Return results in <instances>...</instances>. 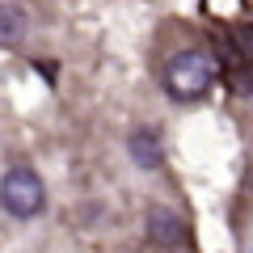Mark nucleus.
Masks as SVG:
<instances>
[{
  "mask_svg": "<svg viewBox=\"0 0 253 253\" xmlns=\"http://www.w3.org/2000/svg\"><path fill=\"white\" fill-rule=\"evenodd\" d=\"M249 190H253V156H249Z\"/></svg>",
  "mask_w": 253,
  "mask_h": 253,
  "instance_id": "obj_6",
  "label": "nucleus"
},
{
  "mask_svg": "<svg viewBox=\"0 0 253 253\" xmlns=\"http://www.w3.org/2000/svg\"><path fill=\"white\" fill-rule=\"evenodd\" d=\"M0 207L13 219H38L46 211V186L30 165H13L0 177Z\"/></svg>",
  "mask_w": 253,
  "mask_h": 253,
  "instance_id": "obj_2",
  "label": "nucleus"
},
{
  "mask_svg": "<svg viewBox=\"0 0 253 253\" xmlns=\"http://www.w3.org/2000/svg\"><path fill=\"white\" fill-rule=\"evenodd\" d=\"M215 76H219V68H215V59H211L207 46H186V51H177L165 63V89L177 101L207 97L211 84H215Z\"/></svg>",
  "mask_w": 253,
  "mask_h": 253,
  "instance_id": "obj_1",
  "label": "nucleus"
},
{
  "mask_svg": "<svg viewBox=\"0 0 253 253\" xmlns=\"http://www.w3.org/2000/svg\"><path fill=\"white\" fill-rule=\"evenodd\" d=\"M126 156L139 165V169H161L165 165V148H161V135L148 131V126H135L126 135Z\"/></svg>",
  "mask_w": 253,
  "mask_h": 253,
  "instance_id": "obj_4",
  "label": "nucleus"
},
{
  "mask_svg": "<svg viewBox=\"0 0 253 253\" xmlns=\"http://www.w3.org/2000/svg\"><path fill=\"white\" fill-rule=\"evenodd\" d=\"M30 34V17L21 4H13V0H0V46L4 51H13V46H21Z\"/></svg>",
  "mask_w": 253,
  "mask_h": 253,
  "instance_id": "obj_5",
  "label": "nucleus"
},
{
  "mask_svg": "<svg viewBox=\"0 0 253 253\" xmlns=\"http://www.w3.org/2000/svg\"><path fill=\"white\" fill-rule=\"evenodd\" d=\"M144 228H148V241L161 253H190V228L173 207H148Z\"/></svg>",
  "mask_w": 253,
  "mask_h": 253,
  "instance_id": "obj_3",
  "label": "nucleus"
}]
</instances>
